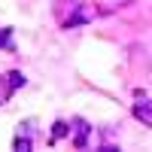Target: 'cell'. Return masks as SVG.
Here are the masks:
<instances>
[{
  "label": "cell",
  "mask_w": 152,
  "mask_h": 152,
  "mask_svg": "<svg viewBox=\"0 0 152 152\" xmlns=\"http://www.w3.org/2000/svg\"><path fill=\"white\" fill-rule=\"evenodd\" d=\"M24 82H28V79H24V73H18V70H12V73H3V76H0V107H3L6 100L15 94Z\"/></svg>",
  "instance_id": "cell-1"
},
{
  "label": "cell",
  "mask_w": 152,
  "mask_h": 152,
  "mask_svg": "<svg viewBox=\"0 0 152 152\" xmlns=\"http://www.w3.org/2000/svg\"><path fill=\"white\" fill-rule=\"evenodd\" d=\"M91 15H94V9H88V6H79V9H76L70 18H64V28H79V24L91 21Z\"/></svg>",
  "instance_id": "cell-2"
},
{
  "label": "cell",
  "mask_w": 152,
  "mask_h": 152,
  "mask_svg": "<svg viewBox=\"0 0 152 152\" xmlns=\"http://www.w3.org/2000/svg\"><path fill=\"white\" fill-rule=\"evenodd\" d=\"M134 116L140 119L143 125L152 128V100H137V104H134Z\"/></svg>",
  "instance_id": "cell-3"
},
{
  "label": "cell",
  "mask_w": 152,
  "mask_h": 152,
  "mask_svg": "<svg viewBox=\"0 0 152 152\" xmlns=\"http://www.w3.org/2000/svg\"><path fill=\"white\" fill-rule=\"evenodd\" d=\"M88 131H91V125H85V122L76 119V137H73V146H76V149H85V143H88Z\"/></svg>",
  "instance_id": "cell-4"
},
{
  "label": "cell",
  "mask_w": 152,
  "mask_h": 152,
  "mask_svg": "<svg viewBox=\"0 0 152 152\" xmlns=\"http://www.w3.org/2000/svg\"><path fill=\"white\" fill-rule=\"evenodd\" d=\"M67 134H70V125H67L64 119H58V122H55V128H52V137H49V146H55L61 137H67Z\"/></svg>",
  "instance_id": "cell-5"
},
{
  "label": "cell",
  "mask_w": 152,
  "mask_h": 152,
  "mask_svg": "<svg viewBox=\"0 0 152 152\" xmlns=\"http://www.w3.org/2000/svg\"><path fill=\"white\" fill-rule=\"evenodd\" d=\"M31 134H34V128H28V134H21V137H15V140H12V149H18V152H31V146H34V140H31Z\"/></svg>",
  "instance_id": "cell-6"
},
{
  "label": "cell",
  "mask_w": 152,
  "mask_h": 152,
  "mask_svg": "<svg viewBox=\"0 0 152 152\" xmlns=\"http://www.w3.org/2000/svg\"><path fill=\"white\" fill-rule=\"evenodd\" d=\"M9 40H12V28H0V49H9Z\"/></svg>",
  "instance_id": "cell-7"
}]
</instances>
